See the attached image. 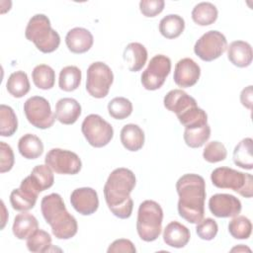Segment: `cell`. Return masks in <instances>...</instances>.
<instances>
[{
	"instance_id": "1",
	"label": "cell",
	"mask_w": 253,
	"mask_h": 253,
	"mask_svg": "<svg viewBox=\"0 0 253 253\" xmlns=\"http://www.w3.org/2000/svg\"><path fill=\"white\" fill-rule=\"evenodd\" d=\"M135 183L133 172L127 168H117L109 175L104 185V197L109 210L117 217L126 219L131 215L133 201L130 193Z\"/></svg>"
},
{
	"instance_id": "2",
	"label": "cell",
	"mask_w": 253,
	"mask_h": 253,
	"mask_svg": "<svg viewBox=\"0 0 253 253\" xmlns=\"http://www.w3.org/2000/svg\"><path fill=\"white\" fill-rule=\"evenodd\" d=\"M179 196V215L190 223H198L204 218L206 182L198 174H185L176 183Z\"/></svg>"
},
{
	"instance_id": "3",
	"label": "cell",
	"mask_w": 253,
	"mask_h": 253,
	"mask_svg": "<svg viewBox=\"0 0 253 253\" xmlns=\"http://www.w3.org/2000/svg\"><path fill=\"white\" fill-rule=\"evenodd\" d=\"M41 211L57 239H70L77 233L76 218L67 211L59 194L52 193L44 196L41 202Z\"/></svg>"
},
{
	"instance_id": "4",
	"label": "cell",
	"mask_w": 253,
	"mask_h": 253,
	"mask_svg": "<svg viewBox=\"0 0 253 253\" xmlns=\"http://www.w3.org/2000/svg\"><path fill=\"white\" fill-rule=\"evenodd\" d=\"M25 36L28 41L33 42L36 47L43 53L56 50L60 44L58 33L51 28L49 19L43 14H36L30 19L26 27Z\"/></svg>"
},
{
	"instance_id": "5",
	"label": "cell",
	"mask_w": 253,
	"mask_h": 253,
	"mask_svg": "<svg viewBox=\"0 0 253 253\" xmlns=\"http://www.w3.org/2000/svg\"><path fill=\"white\" fill-rule=\"evenodd\" d=\"M163 210L161 206L152 200L143 201L137 211V234L145 242L156 240L162 229Z\"/></svg>"
},
{
	"instance_id": "6",
	"label": "cell",
	"mask_w": 253,
	"mask_h": 253,
	"mask_svg": "<svg viewBox=\"0 0 253 253\" xmlns=\"http://www.w3.org/2000/svg\"><path fill=\"white\" fill-rule=\"evenodd\" d=\"M211 180L216 188L230 189L244 198L249 199L253 195V177L251 174L229 167H218L211 172Z\"/></svg>"
},
{
	"instance_id": "7",
	"label": "cell",
	"mask_w": 253,
	"mask_h": 253,
	"mask_svg": "<svg viewBox=\"0 0 253 253\" xmlns=\"http://www.w3.org/2000/svg\"><path fill=\"white\" fill-rule=\"evenodd\" d=\"M81 130L87 142L97 148L106 146L114 136L112 125L96 114H91L84 119Z\"/></svg>"
},
{
	"instance_id": "8",
	"label": "cell",
	"mask_w": 253,
	"mask_h": 253,
	"mask_svg": "<svg viewBox=\"0 0 253 253\" xmlns=\"http://www.w3.org/2000/svg\"><path fill=\"white\" fill-rule=\"evenodd\" d=\"M114 81L112 69L102 61L90 64L87 69L86 90L94 98H105Z\"/></svg>"
},
{
	"instance_id": "9",
	"label": "cell",
	"mask_w": 253,
	"mask_h": 253,
	"mask_svg": "<svg viewBox=\"0 0 253 253\" xmlns=\"http://www.w3.org/2000/svg\"><path fill=\"white\" fill-rule=\"evenodd\" d=\"M24 113L28 122L41 129H45L54 124L55 114L52 113L49 102L41 96H33L24 103Z\"/></svg>"
},
{
	"instance_id": "10",
	"label": "cell",
	"mask_w": 253,
	"mask_h": 253,
	"mask_svg": "<svg viewBox=\"0 0 253 253\" xmlns=\"http://www.w3.org/2000/svg\"><path fill=\"white\" fill-rule=\"evenodd\" d=\"M227 48V41L223 34L211 30L205 33L195 43L194 52L204 61L218 58Z\"/></svg>"
},
{
	"instance_id": "11",
	"label": "cell",
	"mask_w": 253,
	"mask_h": 253,
	"mask_svg": "<svg viewBox=\"0 0 253 253\" xmlns=\"http://www.w3.org/2000/svg\"><path fill=\"white\" fill-rule=\"evenodd\" d=\"M170 71V58L164 54L154 55L141 74V84L146 90H157L162 87Z\"/></svg>"
},
{
	"instance_id": "12",
	"label": "cell",
	"mask_w": 253,
	"mask_h": 253,
	"mask_svg": "<svg viewBox=\"0 0 253 253\" xmlns=\"http://www.w3.org/2000/svg\"><path fill=\"white\" fill-rule=\"evenodd\" d=\"M44 163L55 173L64 175H75L82 167L81 159L75 152L61 148L50 149L45 155Z\"/></svg>"
},
{
	"instance_id": "13",
	"label": "cell",
	"mask_w": 253,
	"mask_h": 253,
	"mask_svg": "<svg viewBox=\"0 0 253 253\" xmlns=\"http://www.w3.org/2000/svg\"><path fill=\"white\" fill-rule=\"evenodd\" d=\"M39 191L32 184L29 176L26 177L20 185L19 189H14L10 194V203L14 210L19 211H27L32 210L38 199Z\"/></svg>"
},
{
	"instance_id": "14",
	"label": "cell",
	"mask_w": 253,
	"mask_h": 253,
	"mask_svg": "<svg viewBox=\"0 0 253 253\" xmlns=\"http://www.w3.org/2000/svg\"><path fill=\"white\" fill-rule=\"evenodd\" d=\"M209 209L216 217H233L241 211V202L230 194H215L209 200Z\"/></svg>"
},
{
	"instance_id": "15",
	"label": "cell",
	"mask_w": 253,
	"mask_h": 253,
	"mask_svg": "<svg viewBox=\"0 0 253 253\" xmlns=\"http://www.w3.org/2000/svg\"><path fill=\"white\" fill-rule=\"evenodd\" d=\"M70 203L73 209L82 215H90L99 208L98 194L90 187L75 189L70 195Z\"/></svg>"
},
{
	"instance_id": "16",
	"label": "cell",
	"mask_w": 253,
	"mask_h": 253,
	"mask_svg": "<svg viewBox=\"0 0 253 253\" xmlns=\"http://www.w3.org/2000/svg\"><path fill=\"white\" fill-rule=\"evenodd\" d=\"M200 76L201 68L192 58H182L175 65L173 79L179 87L189 88L194 86L199 81Z\"/></svg>"
},
{
	"instance_id": "17",
	"label": "cell",
	"mask_w": 253,
	"mask_h": 253,
	"mask_svg": "<svg viewBox=\"0 0 253 253\" xmlns=\"http://www.w3.org/2000/svg\"><path fill=\"white\" fill-rule=\"evenodd\" d=\"M93 42V35L85 28H73L68 31L65 37V43L73 53H84L88 51L92 47Z\"/></svg>"
},
{
	"instance_id": "18",
	"label": "cell",
	"mask_w": 253,
	"mask_h": 253,
	"mask_svg": "<svg viewBox=\"0 0 253 253\" xmlns=\"http://www.w3.org/2000/svg\"><path fill=\"white\" fill-rule=\"evenodd\" d=\"M191 233L188 227L178 221L169 222L163 231V240L166 245L174 248H183L190 241Z\"/></svg>"
},
{
	"instance_id": "19",
	"label": "cell",
	"mask_w": 253,
	"mask_h": 253,
	"mask_svg": "<svg viewBox=\"0 0 253 253\" xmlns=\"http://www.w3.org/2000/svg\"><path fill=\"white\" fill-rule=\"evenodd\" d=\"M163 103L164 107L168 111L175 113L176 116H179L189 108L197 105L196 100L181 89H174L169 91L165 95Z\"/></svg>"
},
{
	"instance_id": "20",
	"label": "cell",
	"mask_w": 253,
	"mask_h": 253,
	"mask_svg": "<svg viewBox=\"0 0 253 253\" xmlns=\"http://www.w3.org/2000/svg\"><path fill=\"white\" fill-rule=\"evenodd\" d=\"M81 115V105L73 98H61L55 104V118L63 125H73Z\"/></svg>"
},
{
	"instance_id": "21",
	"label": "cell",
	"mask_w": 253,
	"mask_h": 253,
	"mask_svg": "<svg viewBox=\"0 0 253 253\" xmlns=\"http://www.w3.org/2000/svg\"><path fill=\"white\" fill-rule=\"evenodd\" d=\"M227 57L237 67H247L251 64L253 51L250 43L244 41H234L227 46Z\"/></svg>"
},
{
	"instance_id": "22",
	"label": "cell",
	"mask_w": 253,
	"mask_h": 253,
	"mask_svg": "<svg viewBox=\"0 0 253 253\" xmlns=\"http://www.w3.org/2000/svg\"><path fill=\"white\" fill-rule=\"evenodd\" d=\"M124 60L131 72L139 71L147 60V50L145 46L139 42H130L124 49Z\"/></svg>"
},
{
	"instance_id": "23",
	"label": "cell",
	"mask_w": 253,
	"mask_h": 253,
	"mask_svg": "<svg viewBox=\"0 0 253 253\" xmlns=\"http://www.w3.org/2000/svg\"><path fill=\"white\" fill-rule=\"evenodd\" d=\"M121 142L126 150L137 151L144 144V132L134 124H127L121 130Z\"/></svg>"
},
{
	"instance_id": "24",
	"label": "cell",
	"mask_w": 253,
	"mask_h": 253,
	"mask_svg": "<svg viewBox=\"0 0 253 253\" xmlns=\"http://www.w3.org/2000/svg\"><path fill=\"white\" fill-rule=\"evenodd\" d=\"M39 228V222L35 215L30 212L23 211L14 218L12 230L18 239H27L34 231Z\"/></svg>"
},
{
	"instance_id": "25",
	"label": "cell",
	"mask_w": 253,
	"mask_h": 253,
	"mask_svg": "<svg viewBox=\"0 0 253 253\" xmlns=\"http://www.w3.org/2000/svg\"><path fill=\"white\" fill-rule=\"evenodd\" d=\"M18 150L26 159H37L43 152V144L37 135L26 133L18 141Z\"/></svg>"
},
{
	"instance_id": "26",
	"label": "cell",
	"mask_w": 253,
	"mask_h": 253,
	"mask_svg": "<svg viewBox=\"0 0 253 253\" xmlns=\"http://www.w3.org/2000/svg\"><path fill=\"white\" fill-rule=\"evenodd\" d=\"M253 140L251 137L243 138L233 150V162L236 166L251 170L253 168V156H252Z\"/></svg>"
},
{
	"instance_id": "27",
	"label": "cell",
	"mask_w": 253,
	"mask_h": 253,
	"mask_svg": "<svg viewBox=\"0 0 253 253\" xmlns=\"http://www.w3.org/2000/svg\"><path fill=\"white\" fill-rule=\"evenodd\" d=\"M185 29L184 19L176 14H169L161 19L159 23L160 34L169 40L178 38Z\"/></svg>"
},
{
	"instance_id": "28",
	"label": "cell",
	"mask_w": 253,
	"mask_h": 253,
	"mask_svg": "<svg viewBox=\"0 0 253 253\" xmlns=\"http://www.w3.org/2000/svg\"><path fill=\"white\" fill-rule=\"evenodd\" d=\"M218 16L217 8L211 2L198 3L192 10L193 21L200 26L213 24Z\"/></svg>"
},
{
	"instance_id": "29",
	"label": "cell",
	"mask_w": 253,
	"mask_h": 253,
	"mask_svg": "<svg viewBox=\"0 0 253 253\" xmlns=\"http://www.w3.org/2000/svg\"><path fill=\"white\" fill-rule=\"evenodd\" d=\"M7 91L15 98H22L30 91L31 85L26 72L19 70L10 74L6 83Z\"/></svg>"
},
{
	"instance_id": "30",
	"label": "cell",
	"mask_w": 253,
	"mask_h": 253,
	"mask_svg": "<svg viewBox=\"0 0 253 253\" xmlns=\"http://www.w3.org/2000/svg\"><path fill=\"white\" fill-rule=\"evenodd\" d=\"M29 178L40 193L49 189L54 182L52 170L46 164H41L34 167Z\"/></svg>"
},
{
	"instance_id": "31",
	"label": "cell",
	"mask_w": 253,
	"mask_h": 253,
	"mask_svg": "<svg viewBox=\"0 0 253 253\" xmlns=\"http://www.w3.org/2000/svg\"><path fill=\"white\" fill-rule=\"evenodd\" d=\"M82 73L81 70L74 65H68L63 67L59 73L58 86L65 92H71L76 90L81 83Z\"/></svg>"
},
{
	"instance_id": "32",
	"label": "cell",
	"mask_w": 253,
	"mask_h": 253,
	"mask_svg": "<svg viewBox=\"0 0 253 253\" xmlns=\"http://www.w3.org/2000/svg\"><path fill=\"white\" fill-rule=\"evenodd\" d=\"M211 136V126L206 124L201 126L185 127L184 140L191 148H199L203 146Z\"/></svg>"
},
{
	"instance_id": "33",
	"label": "cell",
	"mask_w": 253,
	"mask_h": 253,
	"mask_svg": "<svg viewBox=\"0 0 253 253\" xmlns=\"http://www.w3.org/2000/svg\"><path fill=\"white\" fill-rule=\"evenodd\" d=\"M33 82L39 89L48 90L54 86L55 72L46 64H39L32 71Z\"/></svg>"
},
{
	"instance_id": "34",
	"label": "cell",
	"mask_w": 253,
	"mask_h": 253,
	"mask_svg": "<svg viewBox=\"0 0 253 253\" xmlns=\"http://www.w3.org/2000/svg\"><path fill=\"white\" fill-rule=\"evenodd\" d=\"M18 128V120L14 110L7 105H0V134L12 136Z\"/></svg>"
},
{
	"instance_id": "35",
	"label": "cell",
	"mask_w": 253,
	"mask_h": 253,
	"mask_svg": "<svg viewBox=\"0 0 253 253\" xmlns=\"http://www.w3.org/2000/svg\"><path fill=\"white\" fill-rule=\"evenodd\" d=\"M179 122L185 127L192 126H201L208 124V115L207 113L198 107V105L193 106L177 116Z\"/></svg>"
},
{
	"instance_id": "36",
	"label": "cell",
	"mask_w": 253,
	"mask_h": 253,
	"mask_svg": "<svg viewBox=\"0 0 253 253\" xmlns=\"http://www.w3.org/2000/svg\"><path fill=\"white\" fill-rule=\"evenodd\" d=\"M51 246V237L49 233L42 229H37L27 238V248L31 252L42 253L49 250Z\"/></svg>"
},
{
	"instance_id": "37",
	"label": "cell",
	"mask_w": 253,
	"mask_h": 253,
	"mask_svg": "<svg viewBox=\"0 0 253 253\" xmlns=\"http://www.w3.org/2000/svg\"><path fill=\"white\" fill-rule=\"evenodd\" d=\"M228 231L235 239H247L252 232V223L244 215H236L228 223Z\"/></svg>"
},
{
	"instance_id": "38",
	"label": "cell",
	"mask_w": 253,
	"mask_h": 253,
	"mask_svg": "<svg viewBox=\"0 0 253 253\" xmlns=\"http://www.w3.org/2000/svg\"><path fill=\"white\" fill-rule=\"evenodd\" d=\"M109 115L116 120H124L132 113L131 102L125 97H116L108 104Z\"/></svg>"
},
{
	"instance_id": "39",
	"label": "cell",
	"mask_w": 253,
	"mask_h": 253,
	"mask_svg": "<svg viewBox=\"0 0 253 253\" xmlns=\"http://www.w3.org/2000/svg\"><path fill=\"white\" fill-rule=\"evenodd\" d=\"M227 156V151L223 143L217 140H212L209 142L204 151H203V157L206 161L210 163H216L223 161Z\"/></svg>"
},
{
	"instance_id": "40",
	"label": "cell",
	"mask_w": 253,
	"mask_h": 253,
	"mask_svg": "<svg viewBox=\"0 0 253 253\" xmlns=\"http://www.w3.org/2000/svg\"><path fill=\"white\" fill-rule=\"evenodd\" d=\"M218 231V225L213 218H203L197 223L196 232L198 236L203 240H212Z\"/></svg>"
},
{
	"instance_id": "41",
	"label": "cell",
	"mask_w": 253,
	"mask_h": 253,
	"mask_svg": "<svg viewBox=\"0 0 253 253\" xmlns=\"http://www.w3.org/2000/svg\"><path fill=\"white\" fill-rule=\"evenodd\" d=\"M15 162L13 149L9 144L0 141V172L5 173L10 171Z\"/></svg>"
},
{
	"instance_id": "42",
	"label": "cell",
	"mask_w": 253,
	"mask_h": 253,
	"mask_svg": "<svg viewBox=\"0 0 253 253\" xmlns=\"http://www.w3.org/2000/svg\"><path fill=\"white\" fill-rule=\"evenodd\" d=\"M165 6L163 0H141L139 2V10L143 16L153 18L160 14Z\"/></svg>"
},
{
	"instance_id": "43",
	"label": "cell",
	"mask_w": 253,
	"mask_h": 253,
	"mask_svg": "<svg viewBox=\"0 0 253 253\" xmlns=\"http://www.w3.org/2000/svg\"><path fill=\"white\" fill-rule=\"evenodd\" d=\"M107 252L108 253H115V252L135 253L136 249H135L133 243L130 240L121 238V239H117L113 243H111Z\"/></svg>"
},
{
	"instance_id": "44",
	"label": "cell",
	"mask_w": 253,
	"mask_h": 253,
	"mask_svg": "<svg viewBox=\"0 0 253 253\" xmlns=\"http://www.w3.org/2000/svg\"><path fill=\"white\" fill-rule=\"evenodd\" d=\"M252 98H253L252 85H249V86L245 87L240 93V102H241L242 106L251 110L252 109V103H253Z\"/></svg>"
},
{
	"instance_id": "45",
	"label": "cell",
	"mask_w": 253,
	"mask_h": 253,
	"mask_svg": "<svg viewBox=\"0 0 253 253\" xmlns=\"http://www.w3.org/2000/svg\"><path fill=\"white\" fill-rule=\"evenodd\" d=\"M1 205H2V209H3V214H2V225H1V228L3 229L4 226H5V223H6V215H8V213L6 212V209H5V205H4V202L1 201Z\"/></svg>"
},
{
	"instance_id": "46",
	"label": "cell",
	"mask_w": 253,
	"mask_h": 253,
	"mask_svg": "<svg viewBox=\"0 0 253 253\" xmlns=\"http://www.w3.org/2000/svg\"><path fill=\"white\" fill-rule=\"evenodd\" d=\"M245 250H247V251H250V249L249 248H247V247H244L242 244H240L239 246H237V247H234V248H232L231 249V251L233 252V251H245Z\"/></svg>"
}]
</instances>
